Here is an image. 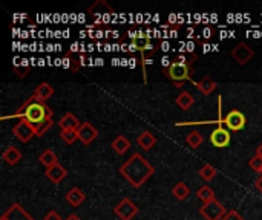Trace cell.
Returning a JSON list of instances; mask_svg holds the SVG:
<instances>
[{
    "mask_svg": "<svg viewBox=\"0 0 262 220\" xmlns=\"http://www.w3.org/2000/svg\"><path fill=\"white\" fill-rule=\"evenodd\" d=\"M52 116H54V110L49 106H46V103L38 101L37 96L32 93L9 118H18L28 121L35 129L37 136H43L54 124Z\"/></svg>",
    "mask_w": 262,
    "mask_h": 220,
    "instance_id": "cell-1",
    "label": "cell"
},
{
    "mask_svg": "<svg viewBox=\"0 0 262 220\" xmlns=\"http://www.w3.org/2000/svg\"><path fill=\"white\" fill-rule=\"evenodd\" d=\"M155 173V168L152 164L141 155V153H134L121 167H120V175L134 187L140 188L143 184H146L147 179H150Z\"/></svg>",
    "mask_w": 262,
    "mask_h": 220,
    "instance_id": "cell-2",
    "label": "cell"
},
{
    "mask_svg": "<svg viewBox=\"0 0 262 220\" xmlns=\"http://www.w3.org/2000/svg\"><path fill=\"white\" fill-rule=\"evenodd\" d=\"M190 63H192V61H187L184 55H180V57H177V58L172 61L170 67L164 69L166 77H167L170 81H173L175 87H181L183 83L187 81V80H189V81H193V80H192Z\"/></svg>",
    "mask_w": 262,
    "mask_h": 220,
    "instance_id": "cell-3",
    "label": "cell"
},
{
    "mask_svg": "<svg viewBox=\"0 0 262 220\" xmlns=\"http://www.w3.org/2000/svg\"><path fill=\"white\" fill-rule=\"evenodd\" d=\"M223 112H220V116H218V127L210 133V142L213 147H218V149H224L230 144L232 141V135H230V130L223 124Z\"/></svg>",
    "mask_w": 262,
    "mask_h": 220,
    "instance_id": "cell-4",
    "label": "cell"
},
{
    "mask_svg": "<svg viewBox=\"0 0 262 220\" xmlns=\"http://www.w3.org/2000/svg\"><path fill=\"white\" fill-rule=\"evenodd\" d=\"M200 213L206 220H223L227 214V210L218 199H213L209 204H203Z\"/></svg>",
    "mask_w": 262,
    "mask_h": 220,
    "instance_id": "cell-5",
    "label": "cell"
},
{
    "mask_svg": "<svg viewBox=\"0 0 262 220\" xmlns=\"http://www.w3.org/2000/svg\"><path fill=\"white\" fill-rule=\"evenodd\" d=\"M246 123H247L246 115H244L243 112L236 110V109L230 110V112L223 118V124H224L230 132H239V130H243V129L246 127Z\"/></svg>",
    "mask_w": 262,
    "mask_h": 220,
    "instance_id": "cell-6",
    "label": "cell"
},
{
    "mask_svg": "<svg viewBox=\"0 0 262 220\" xmlns=\"http://www.w3.org/2000/svg\"><path fill=\"white\" fill-rule=\"evenodd\" d=\"M12 135L23 144L29 142L34 136H37L35 129L25 119H20L14 127H12Z\"/></svg>",
    "mask_w": 262,
    "mask_h": 220,
    "instance_id": "cell-7",
    "label": "cell"
},
{
    "mask_svg": "<svg viewBox=\"0 0 262 220\" xmlns=\"http://www.w3.org/2000/svg\"><path fill=\"white\" fill-rule=\"evenodd\" d=\"M114 213L117 214V217L121 220H132L138 214V207L127 198H124L123 201H120V204L114 208Z\"/></svg>",
    "mask_w": 262,
    "mask_h": 220,
    "instance_id": "cell-8",
    "label": "cell"
},
{
    "mask_svg": "<svg viewBox=\"0 0 262 220\" xmlns=\"http://www.w3.org/2000/svg\"><path fill=\"white\" fill-rule=\"evenodd\" d=\"M232 58L239 64V66H246L255 55L253 49L247 44V43H238L232 51H230Z\"/></svg>",
    "mask_w": 262,
    "mask_h": 220,
    "instance_id": "cell-9",
    "label": "cell"
},
{
    "mask_svg": "<svg viewBox=\"0 0 262 220\" xmlns=\"http://www.w3.org/2000/svg\"><path fill=\"white\" fill-rule=\"evenodd\" d=\"M77 135H78V141H81L84 145H89L97 139L98 130L91 123H81V127L78 129Z\"/></svg>",
    "mask_w": 262,
    "mask_h": 220,
    "instance_id": "cell-10",
    "label": "cell"
},
{
    "mask_svg": "<svg viewBox=\"0 0 262 220\" xmlns=\"http://www.w3.org/2000/svg\"><path fill=\"white\" fill-rule=\"evenodd\" d=\"M0 220H34L29 214L28 211L20 205V204H12L3 214Z\"/></svg>",
    "mask_w": 262,
    "mask_h": 220,
    "instance_id": "cell-11",
    "label": "cell"
},
{
    "mask_svg": "<svg viewBox=\"0 0 262 220\" xmlns=\"http://www.w3.org/2000/svg\"><path fill=\"white\" fill-rule=\"evenodd\" d=\"M58 127L60 130H72V132H78V129L81 127V123L78 121V118L68 112L61 116V119L58 121Z\"/></svg>",
    "mask_w": 262,
    "mask_h": 220,
    "instance_id": "cell-12",
    "label": "cell"
},
{
    "mask_svg": "<svg viewBox=\"0 0 262 220\" xmlns=\"http://www.w3.org/2000/svg\"><path fill=\"white\" fill-rule=\"evenodd\" d=\"M45 176L52 182V184H60L66 176H68V170L61 165V164H57L51 168H46L45 172Z\"/></svg>",
    "mask_w": 262,
    "mask_h": 220,
    "instance_id": "cell-13",
    "label": "cell"
},
{
    "mask_svg": "<svg viewBox=\"0 0 262 220\" xmlns=\"http://www.w3.org/2000/svg\"><path fill=\"white\" fill-rule=\"evenodd\" d=\"M193 84H195V87L203 93V95H210L216 87H218V83L216 81H213V80H210L209 77H204L203 80H200V81H192Z\"/></svg>",
    "mask_w": 262,
    "mask_h": 220,
    "instance_id": "cell-14",
    "label": "cell"
},
{
    "mask_svg": "<svg viewBox=\"0 0 262 220\" xmlns=\"http://www.w3.org/2000/svg\"><path fill=\"white\" fill-rule=\"evenodd\" d=\"M2 158H3V161H5L8 165H17V164L20 162V159H21V153H20V150H18L17 147L8 145V147L5 149Z\"/></svg>",
    "mask_w": 262,
    "mask_h": 220,
    "instance_id": "cell-15",
    "label": "cell"
},
{
    "mask_svg": "<svg viewBox=\"0 0 262 220\" xmlns=\"http://www.w3.org/2000/svg\"><path fill=\"white\" fill-rule=\"evenodd\" d=\"M34 95L37 96V100L38 101H41V103H46L52 95H54V87L49 84V83H40L38 86H37V89L34 90Z\"/></svg>",
    "mask_w": 262,
    "mask_h": 220,
    "instance_id": "cell-16",
    "label": "cell"
},
{
    "mask_svg": "<svg viewBox=\"0 0 262 220\" xmlns=\"http://www.w3.org/2000/svg\"><path fill=\"white\" fill-rule=\"evenodd\" d=\"M84 193L78 188V187H74V188H71L68 193H66V201H68V204L71 205V207H80L81 204H83V201H84Z\"/></svg>",
    "mask_w": 262,
    "mask_h": 220,
    "instance_id": "cell-17",
    "label": "cell"
},
{
    "mask_svg": "<svg viewBox=\"0 0 262 220\" xmlns=\"http://www.w3.org/2000/svg\"><path fill=\"white\" fill-rule=\"evenodd\" d=\"M112 149H114V152L115 153H118V155H124L129 149H130V141L126 138V136H123V135H118V136H115L114 138V141H112Z\"/></svg>",
    "mask_w": 262,
    "mask_h": 220,
    "instance_id": "cell-18",
    "label": "cell"
},
{
    "mask_svg": "<svg viewBox=\"0 0 262 220\" xmlns=\"http://www.w3.org/2000/svg\"><path fill=\"white\" fill-rule=\"evenodd\" d=\"M175 103H177V106H178L180 109H183V110H189V109L195 104V98H193V95H192L190 92L184 90V92H181V93L177 96Z\"/></svg>",
    "mask_w": 262,
    "mask_h": 220,
    "instance_id": "cell-19",
    "label": "cell"
},
{
    "mask_svg": "<svg viewBox=\"0 0 262 220\" xmlns=\"http://www.w3.org/2000/svg\"><path fill=\"white\" fill-rule=\"evenodd\" d=\"M38 161H40V164H43L46 168H51V167L60 164V162H58V156L55 155V152H54V150H49V149L45 150V152L38 156Z\"/></svg>",
    "mask_w": 262,
    "mask_h": 220,
    "instance_id": "cell-20",
    "label": "cell"
},
{
    "mask_svg": "<svg viewBox=\"0 0 262 220\" xmlns=\"http://www.w3.org/2000/svg\"><path fill=\"white\" fill-rule=\"evenodd\" d=\"M137 144L143 149V150H150L155 144H157V138L150 133V132H143L138 139H137Z\"/></svg>",
    "mask_w": 262,
    "mask_h": 220,
    "instance_id": "cell-21",
    "label": "cell"
},
{
    "mask_svg": "<svg viewBox=\"0 0 262 220\" xmlns=\"http://www.w3.org/2000/svg\"><path fill=\"white\" fill-rule=\"evenodd\" d=\"M172 194L178 199V201H186L190 196V188L184 184V182H178L173 188H172Z\"/></svg>",
    "mask_w": 262,
    "mask_h": 220,
    "instance_id": "cell-22",
    "label": "cell"
},
{
    "mask_svg": "<svg viewBox=\"0 0 262 220\" xmlns=\"http://www.w3.org/2000/svg\"><path fill=\"white\" fill-rule=\"evenodd\" d=\"M196 196H198V199H200L203 204H209V202H212L213 199H216V198H215V191H213L209 185H203V187L198 190Z\"/></svg>",
    "mask_w": 262,
    "mask_h": 220,
    "instance_id": "cell-23",
    "label": "cell"
},
{
    "mask_svg": "<svg viewBox=\"0 0 262 220\" xmlns=\"http://www.w3.org/2000/svg\"><path fill=\"white\" fill-rule=\"evenodd\" d=\"M186 142H187L192 149H198V147H201V145H203V142H204V136H203L198 130H193V132H190V133L187 135Z\"/></svg>",
    "mask_w": 262,
    "mask_h": 220,
    "instance_id": "cell-24",
    "label": "cell"
},
{
    "mask_svg": "<svg viewBox=\"0 0 262 220\" xmlns=\"http://www.w3.org/2000/svg\"><path fill=\"white\" fill-rule=\"evenodd\" d=\"M216 175H218V170H216L213 165H210V164H206V165L200 170V176H201L206 182H210Z\"/></svg>",
    "mask_w": 262,
    "mask_h": 220,
    "instance_id": "cell-25",
    "label": "cell"
},
{
    "mask_svg": "<svg viewBox=\"0 0 262 220\" xmlns=\"http://www.w3.org/2000/svg\"><path fill=\"white\" fill-rule=\"evenodd\" d=\"M60 138L66 142V144H74L77 139H78V135L77 132H72V130H60Z\"/></svg>",
    "mask_w": 262,
    "mask_h": 220,
    "instance_id": "cell-26",
    "label": "cell"
},
{
    "mask_svg": "<svg viewBox=\"0 0 262 220\" xmlns=\"http://www.w3.org/2000/svg\"><path fill=\"white\" fill-rule=\"evenodd\" d=\"M249 165H250V168H252L253 172H258V173H261L262 172V158L259 156V155H255V156L250 159Z\"/></svg>",
    "mask_w": 262,
    "mask_h": 220,
    "instance_id": "cell-27",
    "label": "cell"
},
{
    "mask_svg": "<svg viewBox=\"0 0 262 220\" xmlns=\"http://www.w3.org/2000/svg\"><path fill=\"white\" fill-rule=\"evenodd\" d=\"M14 72L17 74V77H20V78H25V77H28V74H29V66H15L14 67Z\"/></svg>",
    "mask_w": 262,
    "mask_h": 220,
    "instance_id": "cell-28",
    "label": "cell"
},
{
    "mask_svg": "<svg viewBox=\"0 0 262 220\" xmlns=\"http://www.w3.org/2000/svg\"><path fill=\"white\" fill-rule=\"evenodd\" d=\"M223 220H244V217L236 210H230V211H227V214L224 216Z\"/></svg>",
    "mask_w": 262,
    "mask_h": 220,
    "instance_id": "cell-29",
    "label": "cell"
},
{
    "mask_svg": "<svg viewBox=\"0 0 262 220\" xmlns=\"http://www.w3.org/2000/svg\"><path fill=\"white\" fill-rule=\"evenodd\" d=\"M45 220H61V217H60V214H58L57 211L51 210V211L45 216Z\"/></svg>",
    "mask_w": 262,
    "mask_h": 220,
    "instance_id": "cell-30",
    "label": "cell"
},
{
    "mask_svg": "<svg viewBox=\"0 0 262 220\" xmlns=\"http://www.w3.org/2000/svg\"><path fill=\"white\" fill-rule=\"evenodd\" d=\"M255 188H256V190H258V191L262 194V175L258 178V179H256V181H255Z\"/></svg>",
    "mask_w": 262,
    "mask_h": 220,
    "instance_id": "cell-31",
    "label": "cell"
},
{
    "mask_svg": "<svg viewBox=\"0 0 262 220\" xmlns=\"http://www.w3.org/2000/svg\"><path fill=\"white\" fill-rule=\"evenodd\" d=\"M64 220H81V219H80L77 214H69V216H68Z\"/></svg>",
    "mask_w": 262,
    "mask_h": 220,
    "instance_id": "cell-32",
    "label": "cell"
},
{
    "mask_svg": "<svg viewBox=\"0 0 262 220\" xmlns=\"http://www.w3.org/2000/svg\"><path fill=\"white\" fill-rule=\"evenodd\" d=\"M256 155H259V156L262 158V144L259 145V147H258V150H256Z\"/></svg>",
    "mask_w": 262,
    "mask_h": 220,
    "instance_id": "cell-33",
    "label": "cell"
},
{
    "mask_svg": "<svg viewBox=\"0 0 262 220\" xmlns=\"http://www.w3.org/2000/svg\"><path fill=\"white\" fill-rule=\"evenodd\" d=\"M261 175H262V172H261Z\"/></svg>",
    "mask_w": 262,
    "mask_h": 220,
    "instance_id": "cell-34",
    "label": "cell"
}]
</instances>
